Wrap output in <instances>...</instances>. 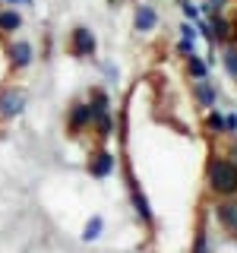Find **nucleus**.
Instances as JSON below:
<instances>
[{
    "mask_svg": "<svg viewBox=\"0 0 237 253\" xmlns=\"http://www.w3.org/2000/svg\"><path fill=\"white\" fill-rule=\"evenodd\" d=\"M205 184L215 196H225V200L237 196V165L231 158H212L205 168Z\"/></svg>",
    "mask_w": 237,
    "mask_h": 253,
    "instance_id": "1",
    "label": "nucleus"
},
{
    "mask_svg": "<svg viewBox=\"0 0 237 253\" xmlns=\"http://www.w3.org/2000/svg\"><path fill=\"white\" fill-rule=\"evenodd\" d=\"M26 111V92L19 85H3L0 89V117L3 121H13Z\"/></svg>",
    "mask_w": 237,
    "mask_h": 253,
    "instance_id": "2",
    "label": "nucleus"
},
{
    "mask_svg": "<svg viewBox=\"0 0 237 253\" xmlns=\"http://www.w3.org/2000/svg\"><path fill=\"white\" fill-rule=\"evenodd\" d=\"M70 51H73V57H79V60L95 57V51H98V42H95L92 29L76 26L73 32H70Z\"/></svg>",
    "mask_w": 237,
    "mask_h": 253,
    "instance_id": "3",
    "label": "nucleus"
},
{
    "mask_svg": "<svg viewBox=\"0 0 237 253\" xmlns=\"http://www.w3.org/2000/svg\"><path fill=\"white\" fill-rule=\"evenodd\" d=\"M32 60H35V47H32V42L16 38V42L6 44V67L10 70H26V67H32Z\"/></svg>",
    "mask_w": 237,
    "mask_h": 253,
    "instance_id": "4",
    "label": "nucleus"
},
{
    "mask_svg": "<svg viewBox=\"0 0 237 253\" xmlns=\"http://www.w3.org/2000/svg\"><path fill=\"white\" fill-rule=\"evenodd\" d=\"M67 126H70V133L89 130V126H92V108H89V101H76V105H70V111H67Z\"/></svg>",
    "mask_w": 237,
    "mask_h": 253,
    "instance_id": "5",
    "label": "nucleus"
},
{
    "mask_svg": "<svg viewBox=\"0 0 237 253\" xmlns=\"http://www.w3.org/2000/svg\"><path fill=\"white\" fill-rule=\"evenodd\" d=\"M215 218H218V225L225 228L228 234L237 237V200H234V196H231V200H221L215 206Z\"/></svg>",
    "mask_w": 237,
    "mask_h": 253,
    "instance_id": "6",
    "label": "nucleus"
},
{
    "mask_svg": "<svg viewBox=\"0 0 237 253\" xmlns=\"http://www.w3.org/2000/svg\"><path fill=\"white\" fill-rule=\"evenodd\" d=\"M114 165H117V158L111 155L108 149H98V152L89 158V174H92V177H98V180H105V177H111Z\"/></svg>",
    "mask_w": 237,
    "mask_h": 253,
    "instance_id": "7",
    "label": "nucleus"
},
{
    "mask_svg": "<svg viewBox=\"0 0 237 253\" xmlns=\"http://www.w3.org/2000/svg\"><path fill=\"white\" fill-rule=\"evenodd\" d=\"M126 180H130V200H133V209H136V215L146 221V225H152L155 215H152V209H149L146 193L139 190V184H136V177H133V174H126Z\"/></svg>",
    "mask_w": 237,
    "mask_h": 253,
    "instance_id": "8",
    "label": "nucleus"
},
{
    "mask_svg": "<svg viewBox=\"0 0 237 253\" xmlns=\"http://www.w3.org/2000/svg\"><path fill=\"white\" fill-rule=\"evenodd\" d=\"M209 29H212V42L215 44H228L231 42V19L225 13H212L209 16Z\"/></svg>",
    "mask_w": 237,
    "mask_h": 253,
    "instance_id": "9",
    "label": "nucleus"
},
{
    "mask_svg": "<svg viewBox=\"0 0 237 253\" xmlns=\"http://www.w3.org/2000/svg\"><path fill=\"white\" fill-rule=\"evenodd\" d=\"M22 29V13L16 6H0V35H16Z\"/></svg>",
    "mask_w": 237,
    "mask_h": 253,
    "instance_id": "10",
    "label": "nucleus"
},
{
    "mask_svg": "<svg viewBox=\"0 0 237 253\" xmlns=\"http://www.w3.org/2000/svg\"><path fill=\"white\" fill-rule=\"evenodd\" d=\"M155 26H158V13H155V6L139 3V6H136V16H133V29H136V32H152Z\"/></svg>",
    "mask_w": 237,
    "mask_h": 253,
    "instance_id": "11",
    "label": "nucleus"
},
{
    "mask_svg": "<svg viewBox=\"0 0 237 253\" xmlns=\"http://www.w3.org/2000/svg\"><path fill=\"white\" fill-rule=\"evenodd\" d=\"M193 95H196V101H199L202 108H215V89H212L205 79H196L193 83Z\"/></svg>",
    "mask_w": 237,
    "mask_h": 253,
    "instance_id": "12",
    "label": "nucleus"
},
{
    "mask_svg": "<svg viewBox=\"0 0 237 253\" xmlns=\"http://www.w3.org/2000/svg\"><path fill=\"white\" fill-rule=\"evenodd\" d=\"M101 231H105V218H101V215H92L89 221H85V228H82V241H85V244L98 241Z\"/></svg>",
    "mask_w": 237,
    "mask_h": 253,
    "instance_id": "13",
    "label": "nucleus"
},
{
    "mask_svg": "<svg viewBox=\"0 0 237 253\" xmlns=\"http://www.w3.org/2000/svg\"><path fill=\"white\" fill-rule=\"evenodd\" d=\"M205 126H209V133H228V124H225V114L215 108H209V117H205Z\"/></svg>",
    "mask_w": 237,
    "mask_h": 253,
    "instance_id": "14",
    "label": "nucleus"
},
{
    "mask_svg": "<svg viewBox=\"0 0 237 253\" xmlns=\"http://www.w3.org/2000/svg\"><path fill=\"white\" fill-rule=\"evenodd\" d=\"M187 73L193 79H205V73H209V63H205L202 57H196V54H190L187 57Z\"/></svg>",
    "mask_w": 237,
    "mask_h": 253,
    "instance_id": "15",
    "label": "nucleus"
},
{
    "mask_svg": "<svg viewBox=\"0 0 237 253\" xmlns=\"http://www.w3.org/2000/svg\"><path fill=\"white\" fill-rule=\"evenodd\" d=\"M221 60H225L228 76L237 79V47H234V44H228V47H225V57H221Z\"/></svg>",
    "mask_w": 237,
    "mask_h": 253,
    "instance_id": "16",
    "label": "nucleus"
},
{
    "mask_svg": "<svg viewBox=\"0 0 237 253\" xmlns=\"http://www.w3.org/2000/svg\"><path fill=\"white\" fill-rule=\"evenodd\" d=\"M193 253H209V234H205L202 228L193 234Z\"/></svg>",
    "mask_w": 237,
    "mask_h": 253,
    "instance_id": "17",
    "label": "nucleus"
},
{
    "mask_svg": "<svg viewBox=\"0 0 237 253\" xmlns=\"http://www.w3.org/2000/svg\"><path fill=\"white\" fill-rule=\"evenodd\" d=\"M228 3H231V0H202V10L209 13V16H212V13H225Z\"/></svg>",
    "mask_w": 237,
    "mask_h": 253,
    "instance_id": "18",
    "label": "nucleus"
},
{
    "mask_svg": "<svg viewBox=\"0 0 237 253\" xmlns=\"http://www.w3.org/2000/svg\"><path fill=\"white\" fill-rule=\"evenodd\" d=\"M180 42L196 44V32H193V26H190V22H184V26H180Z\"/></svg>",
    "mask_w": 237,
    "mask_h": 253,
    "instance_id": "19",
    "label": "nucleus"
},
{
    "mask_svg": "<svg viewBox=\"0 0 237 253\" xmlns=\"http://www.w3.org/2000/svg\"><path fill=\"white\" fill-rule=\"evenodd\" d=\"M180 6H184V16H187L190 22H196V19H199V6H193V3H190V0H184V3H180Z\"/></svg>",
    "mask_w": 237,
    "mask_h": 253,
    "instance_id": "20",
    "label": "nucleus"
},
{
    "mask_svg": "<svg viewBox=\"0 0 237 253\" xmlns=\"http://www.w3.org/2000/svg\"><path fill=\"white\" fill-rule=\"evenodd\" d=\"M225 124H228V133H237V114H225Z\"/></svg>",
    "mask_w": 237,
    "mask_h": 253,
    "instance_id": "21",
    "label": "nucleus"
},
{
    "mask_svg": "<svg viewBox=\"0 0 237 253\" xmlns=\"http://www.w3.org/2000/svg\"><path fill=\"white\" fill-rule=\"evenodd\" d=\"M6 6H16V10H19V6H32V0H3Z\"/></svg>",
    "mask_w": 237,
    "mask_h": 253,
    "instance_id": "22",
    "label": "nucleus"
},
{
    "mask_svg": "<svg viewBox=\"0 0 237 253\" xmlns=\"http://www.w3.org/2000/svg\"><path fill=\"white\" fill-rule=\"evenodd\" d=\"M228 158H231V162H234V165H237V139H234V142H231V152H228Z\"/></svg>",
    "mask_w": 237,
    "mask_h": 253,
    "instance_id": "23",
    "label": "nucleus"
}]
</instances>
